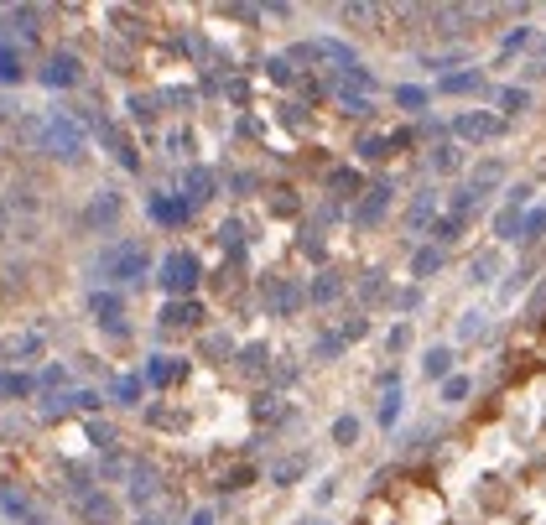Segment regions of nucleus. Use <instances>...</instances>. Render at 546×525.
I'll use <instances>...</instances> for the list:
<instances>
[{"instance_id": "f257e3e1", "label": "nucleus", "mask_w": 546, "mask_h": 525, "mask_svg": "<svg viewBox=\"0 0 546 525\" xmlns=\"http://www.w3.org/2000/svg\"><path fill=\"white\" fill-rule=\"evenodd\" d=\"M48 156H57V162H68V167H78L84 156H89V130H84V120L78 115H68V109H52L48 126H42V146Z\"/></svg>"}, {"instance_id": "f03ea898", "label": "nucleus", "mask_w": 546, "mask_h": 525, "mask_svg": "<svg viewBox=\"0 0 546 525\" xmlns=\"http://www.w3.org/2000/svg\"><path fill=\"white\" fill-rule=\"evenodd\" d=\"M146 271H151L146 245H136V240H115V245H104L100 260H94V276L110 281V286H130V281H141Z\"/></svg>"}, {"instance_id": "7ed1b4c3", "label": "nucleus", "mask_w": 546, "mask_h": 525, "mask_svg": "<svg viewBox=\"0 0 546 525\" xmlns=\"http://www.w3.org/2000/svg\"><path fill=\"white\" fill-rule=\"evenodd\" d=\"M156 281H162V292L188 297V292L198 286V255H193V250H172L162 266H156Z\"/></svg>"}, {"instance_id": "20e7f679", "label": "nucleus", "mask_w": 546, "mask_h": 525, "mask_svg": "<svg viewBox=\"0 0 546 525\" xmlns=\"http://www.w3.org/2000/svg\"><path fill=\"white\" fill-rule=\"evenodd\" d=\"M78 78H84V68H78L74 52H52L48 63H42V74H37V83L42 89H74Z\"/></svg>"}, {"instance_id": "39448f33", "label": "nucleus", "mask_w": 546, "mask_h": 525, "mask_svg": "<svg viewBox=\"0 0 546 525\" xmlns=\"http://www.w3.org/2000/svg\"><path fill=\"white\" fill-rule=\"evenodd\" d=\"M74 510H78V521H84V525H115V521H120V504L110 500L104 489H89V494H78Z\"/></svg>"}, {"instance_id": "423d86ee", "label": "nucleus", "mask_w": 546, "mask_h": 525, "mask_svg": "<svg viewBox=\"0 0 546 525\" xmlns=\"http://www.w3.org/2000/svg\"><path fill=\"white\" fill-rule=\"evenodd\" d=\"M453 130H458L463 141H499L505 120L489 115V109H469V115H458V120H453Z\"/></svg>"}, {"instance_id": "0eeeda50", "label": "nucleus", "mask_w": 546, "mask_h": 525, "mask_svg": "<svg viewBox=\"0 0 546 525\" xmlns=\"http://www.w3.org/2000/svg\"><path fill=\"white\" fill-rule=\"evenodd\" d=\"M115 219H120V193H110V188L94 193L89 208H84V229H110Z\"/></svg>"}, {"instance_id": "6e6552de", "label": "nucleus", "mask_w": 546, "mask_h": 525, "mask_svg": "<svg viewBox=\"0 0 546 525\" xmlns=\"http://www.w3.org/2000/svg\"><path fill=\"white\" fill-rule=\"evenodd\" d=\"M214 188H219V182H214V172H208V167H188V172H182V193H188V208L208 203V198H214Z\"/></svg>"}, {"instance_id": "1a4fd4ad", "label": "nucleus", "mask_w": 546, "mask_h": 525, "mask_svg": "<svg viewBox=\"0 0 546 525\" xmlns=\"http://www.w3.org/2000/svg\"><path fill=\"white\" fill-rule=\"evenodd\" d=\"M0 510H5V515H11L16 525H48V515H42L37 504L26 500V494H11V489L0 494Z\"/></svg>"}, {"instance_id": "9d476101", "label": "nucleus", "mask_w": 546, "mask_h": 525, "mask_svg": "<svg viewBox=\"0 0 546 525\" xmlns=\"http://www.w3.org/2000/svg\"><path fill=\"white\" fill-rule=\"evenodd\" d=\"M5 37H11V42H16V37H22V42H31V37H37V11H31V5L5 11Z\"/></svg>"}, {"instance_id": "9b49d317", "label": "nucleus", "mask_w": 546, "mask_h": 525, "mask_svg": "<svg viewBox=\"0 0 546 525\" xmlns=\"http://www.w3.org/2000/svg\"><path fill=\"white\" fill-rule=\"evenodd\" d=\"M266 302H271V312L286 318V312H297L302 307V292L292 286V281H271V286H266Z\"/></svg>"}, {"instance_id": "f8f14e48", "label": "nucleus", "mask_w": 546, "mask_h": 525, "mask_svg": "<svg viewBox=\"0 0 546 525\" xmlns=\"http://www.w3.org/2000/svg\"><path fill=\"white\" fill-rule=\"evenodd\" d=\"M22 48L11 37H0V83H22Z\"/></svg>"}, {"instance_id": "ddd939ff", "label": "nucleus", "mask_w": 546, "mask_h": 525, "mask_svg": "<svg viewBox=\"0 0 546 525\" xmlns=\"http://www.w3.org/2000/svg\"><path fill=\"white\" fill-rule=\"evenodd\" d=\"M193 208H188V198H151V219L156 224H182Z\"/></svg>"}, {"instance_id": "4468645a", "label": "nucleus", "mask_w": 546, "mask_h": 525, "mask_svg": "<svg viewBox=\"0 0 546 525\" xmlns=\"http://www.w3.org/2000/svg\"><path fill=\"white\" fill-rule=\"evenodd\" d=\"M89 312H94L100 323H110L115 333H125V328L115 323V318H120V297H115V292H94V297H89Z\"/></svg>"}, {"instance_id": "2eb2a0df", "label": "nucleus", "mask_w": 546, "mask_h": 525, "mask_svg": "<svg viewBox=\"0 0 546 525\" xmlns=\"http://www.w3.org/2000/svg\"><path fill=\"white\" fill-rule=\"evenodd\" d=\"M385 203H391V188H385V182H374V188H370V198L359 203V214H354V219H359V224H374V219L385 214Z\"/></svg>"}, {"instance_id": "dca6fc26", "label": "nucleus", "mask_w": 546, "mask_h": 525, "mask_svg": "<svg viewBox=\"0 0 546 525\" xmlns=\"http://www.w3.org/2000/svg\"><path fill=\"white\" fill-rule=\"evenodd\" d=\"M156 494V474H151V463H136V474H130V500L146 504Z\"/></svg>"}, {"instance_id": "f3484780", "label": "nucleus", "mask_w": 546, "mask_h": 525, "mask_svg": "<svg viewBox=\"0 0 546 525\" xmlns=\"http://www.w3.org/2000/svg\"><path fill=\"white\" fill-rule=\"evenodd\" d=\"M203 312H198V302H172L167 312H162V323L167 328H177V323H198Z\"/></svg>"}, {"instance_id": "a211bd4d", "label": "nucleus", "mask_w": 546, "mask_h": 525, "mask_svg": "<svg viewBox=\"0 0 546 525\" xmlns=\"http://www.w3.org/2000/svg\"><path fill=\"white\" fill-rule=\"evenodd\" d=\"M177 375H182V364H177V359H151V364H146L151 385H167V380H177Z\"/></svg>"}, {"instance_id": "6ab92c4d", "label": "nucleus", "mask_w": 546, "mask_h": 525, "mask_svg": "<svg viewBox=\"0 0 546 525\" xmlns=\"http://www.w3.org/2000/svg\"><path fill=\"white\" fill-rule=\"evenodd\" d=\"M110 396L120 400V406H136V400H141V375H120V380H115V390H110Z\"/></svg>"}, {"instance_id": "aec40b11", "label": "nucleus", "mask_w": 546, "mask_h": 525, "mask_svg": "<svg viewBox=\"0 0 546 525\" xmlns=\"http://www.w3.org/2000/svg\"><path fill=\"white\" fill-rule=\"evenodd\" d=\"M328 188H333L339 198H354V193H359V172H348V167H339V172L328 177Z\"/></svg>"}, {"instance_id": "412c9836", "label": "nucleus", "mask_w": 546, "mask_h": 525, "mask_svg": "<svg viewBox=\"0 0 546 525\" xmlns=\"http://www.w3.org/2000/svg\"><path fill=\"white\" fill-rule=\"evenodd\" d=\"M447 364H453V354L447 349H427V359H422V370L432 380H447Z\"/></svg>"}, {"instance_id": "4be33fe9", "label": "nucleus", "mask_w": 546, "mask_h": 525, "mask_svg": "<svg viewBox=\"0 0 546 525\" xmlns=\"http://www.w3.org/2000/svg\"><path fill=\"white\" fill-rule=\"evenodd\" d=\"M396 104H401V109H427V89H417V83H401V89H396Z\"/></svg>"}, {"instance_id": "5701e85b", "label": "nucleus", "mask_w": 546, "mask_h": 525, "mask_svg": "<svg viewBox=\"0 0 546 525\" xmlns=\"http://www.w3.org/2000/svg\"><path fill=\"white\" fill-rule=\"evenodd\" d=\"M432 214H437V198H432V193H422V198L411 203V229H427V219H432Z\"/></svg>"}, {"instance_id": "b1692460", "label": "nucleus", "mask_w": 546, "mask_h": 525, "mask_svg": "<svg viewBox=\"0 0 546 525\" xmlns=\"http://www.w3.org/2000/svg\"><path fill=\"white\" fill-rule=\"evenodd\" d=\"M495 182H499V162H484V167L473 172V182H469V188L479 193V198H484V188H495Z\"/></svg>"}, {"instance_id": "393cba45", "label": "nucleus", "mask_w": 546, "mask_h": 525, "mask_svg": "<svg viewBox=\"0 0 546 525\" xmlns=\"http://www.w3.org/2000/svg\"><path fill=\"white\" fill-rule=\"evenodd\" d=\"M443 89L447 94H469V89H479V74H447Z\"/></svg>"}, {"instance_id": "a878e982", "label": "nucleus", "mask_w": 546, "mask_h": 525, "mask_svg": "<svg viewBox=\"0 0 546 525\" xmlns=\"http://www.w3.org/2000/svg\"><path fill=\"white\" fill-rule=\"evenodd\" d=\"M354 437H359V422H354V416H339V422H333V442H339V448H348Z\"/></svg>"}, {"instance_id": "bb28decb", "label": "nucleus", "mask_w": 546, "mask_h": 525, "mask_svg": "<svg viewBox=\"0 0 546 525\" xmlns=\"http://www.w3.org/2000/svg\"><path fill=\"white\" fill-rule=\"evenodd\" d=\"M0 396H31V380L26 375H0Z\"/></svg>"}, {"instance_id": "cd10ccee", "label": "nucleus", "mask_w": 546, "mask_h": 525, "mask_svg": "<svg viewBox=\"0 0 546 525\" xmlns=\"http://www.w3.org/2000/svg\"><path fill=\"white\" fill-rule=\"evenodd\" d=\"M437 266H443V255H437V250H417V260H411V271H417V276H432Z\"/></svg>"}, {"instance_id": "c85d7f7f", "label": "nucleus", "mask_w": 546, "mask_h": 525, "mask_svg": "<svg viewBox=\"0 0 546 525\" xmlns=\"http://www.w3.org/2000/svg\"><path fill=\"white\" fill-rule=\"evenodd\" d=\"M495 229H499V240H515V229H521V219H515V203H510V208L495 219Z\"/></svg>"}, {"instance_id": "c756f323", "label": "nucleus", "mask_w": 546, "mask_h": 525, "mask_svg": "<svg viewBox=\"0 0 546 525\" xmlns=\"http://www.w3.org/2000/svg\"><path fill=\"white\" fill-rule=\"evenodd\" d=\"M240 364H245L250 375H260V370H266V349H260V344H250V349L240 354Z\"/></svg>"}, {"instance_id": "7c9ffc66", "label": "nucleus", "mask_w": 546, "mask_h": 525, "mask_svg": "<svg viewBox=\"0 0 546 525\" xmlns=\"http://www.w3.org/2000/svg\"><path fill=\"white\" fill-rule=\"evenodd\" d=\"M463 396H469V380H463V375H447L443 380V400H463Z\"/></svg>"}, {"instance_id": "2f4dec72", "label": "nucleus", "mask_w": 546, "mask_h": 525, "mask_svg": "<svg viewBox=\"0 0 546 525\" xmlns=\"http://www.w3.org/2000/svg\"><path fill=\"white\" fill-rule=\"evenodd\" d=\"M525 100H531L525 89H499V104H505L510 115H515V109H525Z\"/></svg>"}, {"instance_id": "473e14b6", "label": "nucleus", "mask_w": 546, "mask_h": 525, "mask_svg": "<svg viewBox=\"0 0 546 525\" xmlns=\"http://www.w3.org/2000/svg\"><path fill=\"white\" fill-rule=\"evenodd\" d=\"M396 416H401V390H396V385H391V396H385V406H380V422L391 426V422H396Z\"/></svg>"}, {"instance_id": "72a5a7b5", "label": "nucleus", "mask_w": 546, "mask_h": 525, "mask_svg": "<svg viewBox=\"0 0 546 525\" xmlns=\"http://www.w3.org/2000/svg\"><path fill=\"white\" fill-rule=\"evenodd\" d=\"M328 297H339V276H323V281L313 286V302H328Z\"/></svg>"}, {"instance_id": "f704fd0d", "label": "nucleus", "mask_w": 546, "mask_h": 525, "mask_svg": "<svg viewBox=\"0 0 546 525\" xmlns=\"http://www.w3.org/2000/svg\"><path fill=\"white\" fill-rule=\"evenodd\" d=\"M339 100H344L348 115H370V100H365V94H339Z\"/></svg>"}, {"instance_id": "c9c22d12", "label": "nucleus", "mask_w": 546, "mask_h": 525, "mask_svg": "<svg viewBox=\"0 0 546 525\" xmlns=\"http://www.w3.org/2000/svg\"><path fill=\"white\" fill-rule=\"evenodd\" d=\"M458 229H463V219L453 214V219H443V224L432 229V234H437V240H458Z\"/></svg>"}, {"instance_id": "e433bc0d", "label": "nucleus", "mask_w": 546, "mask_h": 525, "mask_svg": "<svg viewBox=\"0 0 546 525\" xmlns=\"http://www.w3.org/2000/svg\"><path fill=\"white\" fill-rule=\"evenodd\" d=\"M271 78L276 83H292V63H286V57H271Z\"/></svg>"}, {"instance_id": "4c0bfd02", "label": "nucleus", "mask_w": 546, "mask_h": 525, "mask_svg": "<svg viewBox=\"0 0 546 525\" xmlns=\"http://www.w3.org/2000/svg\"><path fill=\"white\" fill-rule=\"evenodd\" d=\"M542 229H546V208H542V214H531V219H525V234H521V240H536Z\"/></svg>"}, {"instance_id": "58836bf2", "label": "nucleus", "mask_w": 546, "mask_h": 525, "mask_svg": "<svg viewBox=\"0 0 546 525\" xmlns=\"http://www.w3.org/2000/svg\"><path fill=\"white\" fill-rule=\"evenodd\" d=\"M489 271H495V255H479L473 260V281H489Z\"/></svg>"}, {"instance_id": "ea45409f", "label": "nucleus", "mask_w": 546, "mask_h": 525, "mask_svg": "<svg viewBox=\"0 0 546 525\" xmlns=\"http://www.w3.org/2000/svg\"><path fill=\"white\" fill-rule=\"evenodd\" d=\"M63 380H68V370H63V364H48V370H42V385H63Z\"/></svg>"}, {"instance_id": "a19ab883", "label": "nucleus", "mask_w": 546, "mask_h": 525, "mask_svg": "<svg viewBox=\"0 0 546 525\" xmlns=\"http://www.w3.org/2000/svg\"><path fill=\"white\" fill-rule=\"evenodd\" d=\"M74 406H78V411H94V406H100V396H94V390H78Z\"/></svg>"}, {"instance_id": "79ce46f5", "label": "nucleus", "mask_w": 546, "mask_h": 525, "mask_svg": "<svg viewBox=\"0 0 546 525\" xmlns=\"http://www.w3.org/2000/svg\"><path fill=\"white\" fill-rule=\"evenodd\" d=\"M130 115H136V120H151V100H141V94H136V100H130Z\"/></svg>"}, {"instance_id": "37998d69", "label": "nucleus", "mask_w": 546, "mask_h": 525, "mask_svg": "<svg viewBox=\"0 0 546 525\" xmlns=\"http://www.w3.org/2000/svg\"><path fill=\"white\" fill-rule=\"evenodd\" d=\"M479 328H484V318H479V312H469V318H463V328H458V333H463V338H473V333H479Z\"/></svg>"}, {"instance_id": "c03bdc74", "label": "nucleus", "mask_w": 546, "mask_h": 525, "mask_svg": "<svg viewBox=\"0 0 546 525\" xmlns=\"http://www.w3.org/2000/svg\"><path fill=\"white\" fill-rule=\"evenodd\" d=\"M245 484H250V474H245V468H234V474L224 478V489H245Z\"/></svg>"}, {"instance_id": "a18cd8bd", "label": "nucleus", "mask_w": 546, "mask_h": 525, "mask_svg": "<svg viewBox=\"0 0 546 525\" xmlns=\"http://www.w3.org/2000/svg\"><path fill=\"white\" fill-rule=\"evenodd\" d=\"M437 167H443V172H453V167H458V156H453V146H443V151H437Z\"/></svg>"}, {"instance_id": "49530a36", "label": "nucleus", "mask_w": 546, "mask_h": 525, "mask_svg": "<svg viewBox=\"0 0 546 525\" xmlns=\"http://www.w3.org/2000/svg\"><path fill=\"white\" fill-rule=\"evenodd\" d=\"M193 525H214V515H208V510H198V515H193Z\"/></svg>"}, {"instance_id": "de8ad7c7", "label": "nucleus", "mask_w": 546, "mask_h": 525, "mask_svg": "<svg viewBox=\"0 0 546 525\" xmlns=\"http://www.w3.org/2000/svg\"><path fill=\"white\" fill-rule=\"evenodd\" d=\"M302 525H323V521H302Z\"/></svg>"}, {"instance_id": "09e8293b", "label": "nucleus", "mask_w": 546, "mask_h": 525, "mask_svg": "<svg viewBox=\"0 0 546 525\" xmlns=\"http://www.w3.org/2000/svg\"><path fill=\"white\" fill-rule=\"evenodd\" d=\"M146 525H156V521H146Z\"/></svg>"}]
</instances>
